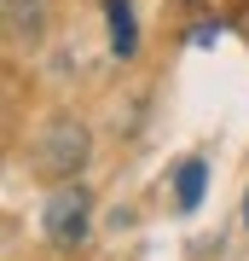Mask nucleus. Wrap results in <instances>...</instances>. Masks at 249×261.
Here are the masks:
<instances>
[{"instance_id":"obj_3","label":"nucleus","mask_w":249,"mask_h":261,"mask_svg":"<svg viewBox=\"0 0 249 261\" xmlns=\"http://www.w3.org/2000/svg\"><path fill=\"white\" fill-rule=\"evenodd\" d=\"M0 12H6L12 41H41L52 23V0H0Z\"/></svg>"},{"instance_id":"obj_7","label":"nucleus","mask_w":249,"mask_h":261,"mask_svg":"<svg viewBox=\"0 0 249 261\" xmlns=\"http://www.w3.org/2000/svg\"><path fill=\"white\" fill-rule=\"evenodd\" d=\"M243 226H249V197H243Z\"/></svg>"},{"instance_id":"obj_4","label":"nucleus","mask_w":249,"mask_h":261,"mask_svg":"<svg viewBox=\"0 0 249 261\" xmlns=\"http://www.w3.org/2000/svg\"><path fill=\"white\" fill-rule=\"evenodd\" d=\"M104 23H110V53H116V58H133V53H139L133 0H104Z\"/></svg>"},{"instance_id":"obj_2","label":"nucleus","mask_w":249,"mask_h":261,"mask_svg":"<svg viewBox=\"0 0 249 261\" xmlns=\"http://www.w3.org/2000/svg\"><path fill=\"white\" fill-rule=\"evenodd\" d=\"M87 226H93V192L81 180L52 186V197H46V209H41V232L52 238L58 250H75V244L87 238Z\"/></svg>"},{"instance_id":"obj_6","label":"nucleus","mask_w":249,"mask_h":261,"mask_svg":"<svg viewBox=\"0 0 249 261\" xmlns=\"http://www.w3.org/2000/svg\"><path fill=\"white\" fill-rule=\"evenodd\" d=\"M214 41H220V23H209V18H203V23L191 29V47H214Z\"/></svg>"},{"instance_id":"obj_1","label":"nucleus","mask_w":249,"mask_h":261,"mask_svg":"<svg viewBox=\"0 0 249 261\" xmlns=\"http://www.w3.org/2000/svg\"><path fill=\"white\" fill-rule=\"evenodd\" d=\"M87 151H93L87 122H81V116H70V111H58V116H46V122H41L35 145H29V163H35V174H41V180H52V186H70V180L87 168Z\"/></svg>"},{"instance_id":"obj_5","label":"nucleus","mask_w":249,"mask_h":261,"mask_svg":"<svg viewBox=\"0 0 249 261\" xmlns=\"http://www.w3.org/2000/svg\"><path fill=\"white\" fill-rule=\"evenodd\" d=\"M203 186H209V163L203 157H185L174 168V203H180V215H191L197 203H203Z\"/></svg>"}]
</instances>
